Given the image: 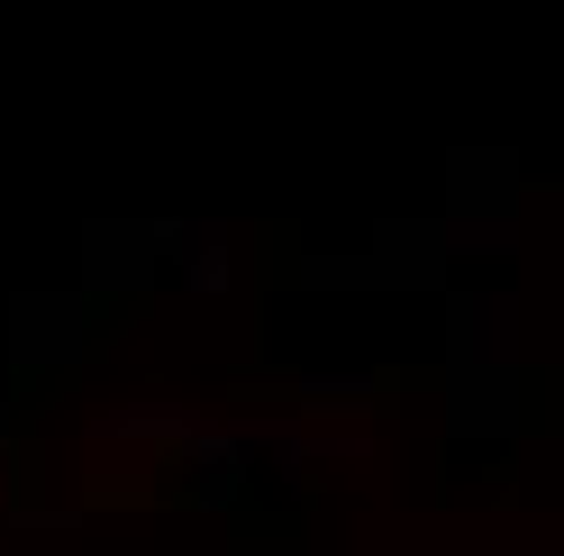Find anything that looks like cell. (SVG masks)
Segmentation results:
<instances>
[{"label":"cell","mask_w":564,"mask_h":556,"mask_svg":"<svg viewBox=\"0 0 564 556\" xmlns=\"http://www.w3.org/2000/svg\"><path fill=\"white\" fill-rule=\"evenodd\" d=\"M164 256H173V220H91L83 228V301L110 310V301L155 292Z\"/></svg>","instance_id":"cell-1"},{"label":"cell","mask_w":564,"mask_h":556,"mask_svg":"<svg viewBox=\"0 0 564 556\" xmlns=\"http://www.w3.org/2000/svg\"><path fill=\"white\" fill-rule=\"evenodd\" d=\"M519 346H528V301L510 284L446 301V365L455 374H519Z\"/></svg>","instance_id":"cell-2"},{"label":"cell","mask_w":564,"mask_h":556,"mask_svg":"<svg viewBox=\"0 0 564 556\" xmlns=\"http://www.w3.org/2000/svg\"><path fill=\"white\" fill-rule=\"evenodd\" d=\"M91 320H100V310L83 301V292H19L10 301V346H19V365H83L91 356Z\"/></svg>","instance_id":"cell-3"},{"label":"cell","mask_w":564,"mask_h":556,"mask_svg":"<svg viewBox=\"0 0 564 556\" xmlns=\"http://www.w3.org/2000/svg\"><path fill=\"white\" fill-rule=\"evenodd\" d=\"M528 173L510 147H455L446 156V211L437 220H519Z\"/></svg>","instance_id":"cell-4"},{"label":"cell","mask_w":564,"mask_h":556,"mask_svg":"<svg viewBox=\"0 0 564 556\" xmlns=\"http://www.w3.org/2000/svg\"><path fill=\"white\" fill-rule=\"evenodd\" d=\"M528 393H538V374H455L446 429H455V438H519Z\"/></svg>","instance_id":"cell-5"},{"label":"cell","mask_w":564,"mask_h":556,"mask_svg":"<svg viewBox=\"0 0 564 556\" xmlns=\"http://www.w3.org/2000/svg\"><path fill=\"white\" fill-rule=\"evenodd\" d=\"M164 274H173L192 301H219V292L237 284V228H228V220H173Z\"/></svg>","instance_id":"cell-6"},{"label":"cell","mask_w":564,"mask_h":556,"mask_svg":"<svg viewBox=\"0 0 564 556\" xmlns=\"http://www.w3.org/2000/svg\"><path fill=\"white\" fill-rule=\"evenodd\" d=\"M282 393L301 402V420H310V410H346V420H373V410H392V402H401V374H392V365H373V374H292Z\"/></svg>","instance_id":"cell-7"}]
</instances>
